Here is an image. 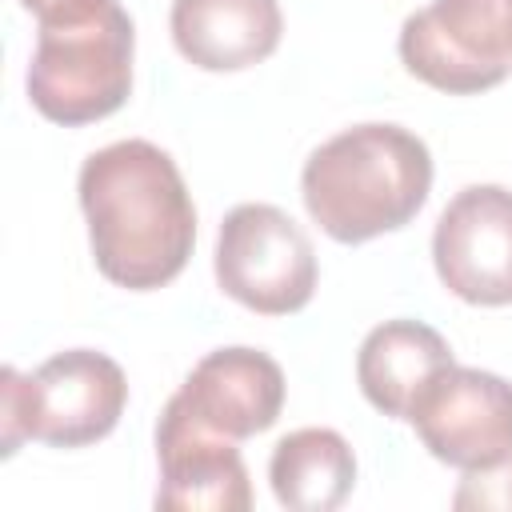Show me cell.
I'll return each instance as SVG.
<instances>
[{
  "label": "cell",
  "mask_w": 512,
  "mask_h": 512,
  "mask_svg": "<svg viewBox=\"0 0 512 512\" xmlns=\"http://www.w3.org/2000/svg\"><path fill=\"white\" fill-rule=\"evenodd\" d=\"M408 424L440 464L496 468L512 460V384L484 368L448 364L424 384Z\"/></svg>",
  "instance_id": "cell-7"
},
{
  "label": "cell",
  "mask_w": 512,
  "mask_h": 512,
  "mask_svg": "<svg viewBox=\"0 0 512 512\" xmlns=\"http://www.w3.org/2000/svg\"><path fill=\"white\" fill-rule=\"evenodd\" d=\"M448 364H456L448 340L424 320L400 316L376 324L364 336L356 352V384L376 412L392 420H408L424 384Z\"/></svg>",
  "instance_id": "cell-12"
},
{
  "label": "cell",
  "mask_w": 512,
  "mask_h": 512,
  "mask_svg": "<svg viewBox=\"0 0 512 512\" xmlns=\"http://www.w3.org/2000/svg\"><path fill=\"white\" fill-rule=\"evenodd\" d=\"M216 284L260 316L300 312L316 292V248L276 204H236L216 236Z\"/></svg>",
  "instance_id": "cell-5"
},
{
  "label": "cell",
  "mask_w": 512,
  "mask_h": 512,
  "mask_svg": "<svg viewBox=\"0 0 512 512\" xmlns=\"http://www.w3.org/2000/svg\"><path fill=\"white\" fill-rule=\"evenodd\" d=\"M36 24H52V20H72V16H88L96 8H104L108 0H20Z\"/></svg>",
  "instance_id": "cell-15"
},
{
  "label": "cell",
  "mask_w": 512,
  "mask_h": 512,
  "mask_svg": "<svg viewBox=\"0 0 512 512\" xmlns=\"http://www.w3.org/2000/svg\"><path fill=\"white\" fill-rule=\"evenodd\" d=\"M128 404L124 368L92 348L48 356L32 376L0 368V452L16 456L24 440L84 448L104 440Z\"/></svg>",
  "instance_id": "cell-3"
},
{
  "label": "cell",
  "mask_w": 512,
  "mask_h": 512,
  "mask_svg": "<svg viewBox=\"0 0 512 512\" xmlns=\"http://www.w3.org/2000/svg\"><path fill=\"white\" fill-rule=\"evenodd\" d=\"M172 400L204 428L228 440H248L280 420L284 372L260 348H216L188 372Z\"/></svg>",
  "instance_id": "cell-10"
},
{
  "label": "cell",
  "mask_w": 512,
  "mask_h": 512,
  "mask_svg": "<svg viewBox=\"0 0 512 512\" xmlns=\"http://www.w3.org/2000/svg\"><path fill=\"white\" fill-rule=\"evenodd\" d=\"M432 192V152L400 124H352L324 140L300 172L308 216L336 244L404 228Z\"/></svg>",
  "instance_id": "cell-2"
},
{
  "label": "cell",
  "mask_w": 512,
  "mask_h": 512,
  "mask_svg": "<svg viewBox=\"0 0 512 512\" xmlns=\"http://www.w3.org/2000/svg\"><path fill=\"white\" fill-rule=\"evenodd\" d=\"M236 444L240 440H228L204 428L176 400H168L156 424V460H160L156 508L248 512L252 484H248V468Z\"/></svg>",
  "instance_id": "cell-9"
},
{
  "label": "cell",
  "mask_w": 512,
  "mask_h": 512,
  "mask_svg": "<svg viewBox=\"0 0 512 512\" xmlns=\"http://www.w3.org/2000/svg\"><path fill=\"white\" fill-rule=\"evenodd\" d=\"M36 52L28 64L32 108L64 128L112 116L132 92V16L108 0L104 8L72 20L36 24Z\"/></svg>",
  "instance_id": "cell-4"
},
{
  "label": "cell",
  "mask_w": 512,
  "mask_h": 512,
  "mask_svg": "<svg viewBox=\"0 0 512 512\" xmlns=\"http://www.w3.org/2000/svg\"><path fill=\"white\" fill-rule=\"evenodd\" d=\"M272 496L292 512H332L352 496L356 452L336 428H296L268 460Z\"/></svg>",
  "instance_id": "cell-13"
},
{
  "label": "cell",
  "mask_w": 512,
  "mask_h": 512,
  "mask_svg": "<svg viewBox=\"0 0 512 512\" xmlns=\"http://www.w3.org/2000/svg\"><path fill=\"white\" fill-rule=\"evenodd\" d=\"M80 208L104 280L152 292L176 280L196 244V208L176 160L152 140H116L80 164Z\"/></svg>",
  "instance_id": "cell-1"
},
{
  "label": "cell",
  "mask_w": 512,
  "mask_h": 512,
  "mask_svg": "<svg viewBox=\"0 0 512 512\" xmlns=\"http://www.w3.org/2000/svg\"><path fill=\"white\" fill-rule=\"evenodd\" d=\"M452 508H512V460L480 472H464Z\"/></svg>",
  "instance_id": "cell-14"
},
{
  "label": "cell",
  "mask_w": 512,
  "mask_h": 512,
  "mask_svg": "<svg viewBox=\"0 0 512 512\" xmlns=\"http://www.w3.org/2000/svg\"><path fill=\"white\" fill-rule=\"evenodd\" d=\"M432 264L464 304H512V192L500 184L460 188L436 220Z\"/></svg>",
  "instance_id": "cell-8"
},
{
  "label": "cell",
  "mask_w": 512,
  "mask_h": 512,
  "mask_svg": "<svg viewBox=\"0 0 512 512\" xmlns=\"http://www.w3.org/2000/svg\"><path fill=\"white\" fill-rule=\"evenodd\" d=\"M172 44L204 72H240L268 60L284 16L276 0H172Z\"/></svg>",
  "instance_id": "cell-11"
},
{
  "label": "cell",
  "mask_w": 512,
  "mask_h": 512,
  "mask_svg": "<svg viewBox=\"0 0 512 512\" xmlns=\"http://www.w3.org/2000/svg\"><path fill=\"white\" fill-rule=\"evenodd\" d=\"M396 48L436 92H488L512 72V0H432L400 24Z\"/></svg>",
  "instance_id": "cell-6"
}]
</instances>
